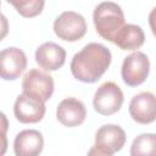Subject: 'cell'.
<instances>
[{"label":"cell","instance_id":"6da1fadb","mask_svg":"<svg viewBox=\"0 0 156 156\" xmlns=\"http://www.w3.org/2000/svg\"><path fill=\"white\" fill-rule=\"evenodd\" d=\"M111 51L100 43H89L78 51L69 65L72 76L83 83L98 82L111 65Z\"/></svg>","mask_w":156,"mask_h":156},{"label":"cell","instance_id":"7a4b0ae2","mask_svg":"<svg viewBox=\"0 0 156 156\" xmlns=\"http://www.w3.org/2000/svg\"><path fill=\"white\" fill-rule=\"evenodd\" d=\"M93 21L96 33L102 39L112 43L119 29L126 24L122 7L113 1L100 2L93 12Z\"/></svg>","mask_w":156,"mask_h":156},{"label":"cell","instance_id":"3957f363","mask_svg":"<svg viewBox=\"0 0 156 156\" xmlns=\"http://www.w3.org/2000/svg\"><path fill=\"white\" fill-rule=\"evenodd\" d=\"M126 132L118 124H104L95 134V144L88 151V155L112 156L122 150L126 144Z\"/></svg>","mask_w":156,"mask_h":156},{"label":"cell","instance_id":"277c9868","mask_svg":"<svg viewBox=\"0 0 156 156\" xmlns=\"http://www.w3.org/2000/svg\"><path fill=\"white\" fill-rule=\"evenodd\" d=\"M123 101L124 96L121 88L113 82H105L96 89L93 99V106L98 113L102 116H111L121 110Z\"/></svg>","mask_w":156,"mask_h":156},{"label":"cell","instance_id":"5b68a950","mask_svg":"<svg viewBox=\"0 0 156 156\" xmlns=\"http://www.w3.org/2000/svg\"><path fill=\"white\" fill-rule=\"evenodd\" d=\"M56 37L65 41H77L87 33L85 18L76 11H65L58 15L54 22Z\"/></svg>","mask_w":156,"mask_h":156},{"label":"cell","instance_id":"8992f818","mask_svg":"<svg viewBox=\"0 0 156 156\" xmlns=\"http://www.w3.org/2000/svg\"><path fill=\"white\" fill-rule=\"evenodd\" d=\"M22 93L46 102L54 94V79L44 71L29 69L22 79Z\"/></svg>","mask_w":156,"mask_h":156},{"label":"cell","instance_id":"52a82bcc","mask_svg":"<svg viewBox=\"0 0 156 156\" xmlns=\"http://www.w3.org/2000/svg\"><path fill=\"white\" fill-rule=\"evenodd\" d=\"M150 61L149 57L141 52L135 51L128 55L122 63L121 76L128 87H138L143 84L149 77Z\"/></svg>","mask_w":156,"mask_h":156},{"label":"cell","instance_id":"ba28073f","mask_svg":"<svg viewBox=\"0 0 156 156\" xmlns=\"http://www.w3.org/2000/svg\"><path fill=\"white\" fill-rule=\"evenodd\" d=\"M45 102L29 96L24 93L16 98L13 105V113L18 122L24 124H32L40 122L45 116Z\"/></svg>","mask_w":156,"mask_h":156},{"label":"cell","instance_id":"9c48e42d","mask_svg":"<svg viewBox=\"0 0 156 156\" xmlns=\"http://www.w3.org/2000/svg\"><path fill=\"white\" fill-rule=\"evenodd\" d=\"M27 68V56L23 50L11 46L0 52V76L4 80H16Z\"/></svg>","mask_w":156,"mask_h":156},{"label":"cell","instance_id":"30bf717a","mask_svg":"<svg viewBox=\"0 0 156 156\" xmlns=\"http://www.w3.org/2000/svg\"><path fill=\"white\" fill-rule=\"evenodd\" d=\"M129 115L139 124H150L156 121V95L141 91L134 95L129 102Z\"/></svg>","mask_w":156,"mask_h":156},{"label":"cell","instance_id":"8fae6325","mask_svg":"<svg viewBox=\"0 0 156 156\" xmlns=\"http://www.w3.org/2000/svg\"><path fill=\"white\" fill-rule=\"evenodd\" d=\"M87 117V108L84 104L76 98L63 99L56 108L57 121L68 128L83 124Z\"/></svg>","mask_w":156,"mask_h":156},{"label":"cell","instance_id":"7c38bea8","mask_svg":"<svg viewBox=\"0 0 156 156\" xmlns=\"http://www.w3.org/2000/svg\"><path fill=\"white\" fill-rule=\"evenodd\" d=\"M35 62L44 71H57L66 62V51L61 45L46 41L35 50Z\"/></svg>","mask_w":156,"mask_h":156},{"label":"cell","instance_id":"4fadbf2b","mask_svg":"<svg viewBox=\"0 0 156 156\" xmlns=\"http://www.w3.org/2000/svg\"><path fill=\"white\" fill-rule=\"evenodd\" d=\"M44 149L43 134L37 129H24L20 132L13 140V151L16 156H37Z\"/></svg>","mask_w":156,"mask_h":156},{"label":"cell","instance_id":"5bb4252c","mask_svg":"<svg viewBox=\"0 0 156 156\" xmlns=\"http://www.w3.org/2000/svg\"><path fill=\"white\" fill-rule=\"evenodd\" d=\"M145 41V34L140 26L136 24H124L117 35L115 37L113 44L121 50H138L143 46Z\"/></svg>","mask_w":156,"mask_h":156},{"label":"cell","instance_id":"9a60e30c","mask_svg":"<svg viewBox=\"0 0 156 156\" xmlns=\"http://www.w3.org/2000/svg\"><path fill=\"white\" fill-rule=\"evenodd\" d=\"M132 156H156V134L143 133L139 134L130 146Z\"/></svg>","mask_w":156,"mask_h":156},{"label":"cell","instance_id":"2e32d148","mask_svg":"<svg viewBox=\"0 0 156 156\" xmlns=\"http://www.w3.org/2000/svg\"><path fill=\"white\" fill-rule=\"evenodd\" d=\"M11 4L16 11L26 18H33L39 16L45 5V0H6Z\"/></svg>","mask_w":156,"mask_h":156},{"label":"cell","instance_id":"e0dca14e","mask_svg":"<svg viewBox=\"0 0 156 156\" xmlns=\"http://www.w3.org/2000/svg\"><path fill=\"white\" fill-rule=\"evenodd\" d=\"M149 26H150L152 34L156 37V6L149 13Z\"/></svg>","mask_w":156,"mask_h":156}]
</instances>
